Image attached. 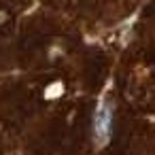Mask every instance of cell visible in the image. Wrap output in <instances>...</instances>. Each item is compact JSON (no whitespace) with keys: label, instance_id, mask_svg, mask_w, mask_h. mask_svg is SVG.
Instances as JSON below:
<instances>
[{"label":"cell","instance_id":"1","mask_svg":"<svg viewBox=\"0 0 155 155\" xmlns=\"http://www.w3.org/2000/svg\"><path fill=\"white\" fill-rule=\"evenodd\" d=\"M96 130H98V136H100L102 140L108 138V134H110V108H108V106H102V108L98 110Z\"/></svg>","mask_w":155,"mask_h":155}]
</instances>
